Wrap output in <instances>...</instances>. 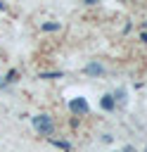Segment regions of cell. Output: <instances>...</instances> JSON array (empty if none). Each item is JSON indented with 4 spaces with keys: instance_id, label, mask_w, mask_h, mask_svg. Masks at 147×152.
I'll use <instances>...</instances> for the list:
<instances>
[{
    "instance_id": "cell-4",
    "label": "cell",
    "mask_w": 147,
    "mask_h": 152,
    "mask_svg": "<svg viewBox=\"0 0 147 152\" xmlns=\"http://www.w3.org/2000/svg\"><path fill=\"white\" fill-rule=\"evenodd\" d=\"M102 109H107V112L114 109V97H111V95H104V97H102Z\"/></svg>"
},
{
    "instance_id": "cell-1",
    "label": "cell",
    "mask_w": 147,
    "mask_h": 152,
    "mask_svg": "<svg viewBox=\"0 0 147 152\" xmlns=\"http://www.w3.org/2000/svg\"><path fill=\"white\" fill-rule=\"evenodd\" d=\"M33 126H36V131H40L43 135H50V133L55 131V124H52V119H50L47 114L36 116V119H33Z\"/></svg>"
},
{
    "instance_id": "cell-5",
    "label": "cell",
    "mask_w": 147,
    "mask_h": 152,
    "mask_svg": "<svg viewBox=\"0 0 147 152\" xmlns=\"http://www.w3.org/2000/svg\"><path fill=\"white\" fill-rule=\"evenodd\" d=\"M111 97H119V104H126V93L123 90H116V95H111Z\"/></svg>"
},
{
    "instance_id": "cell-2",
    "label": "cell",
    "mask_w": 147,
    "mask_h": 152,
    "mask_svg": "<svg viewBox=\"0 0 147 152\" xmlns=\"http://www.w3.org/2000/svg\"><path fill=\"white\" fill-rule=\"evenodd\" d=\"M69 107H71V112H76V114H85L90 107H88V102L83 100V97H76V100H71L69 102Z\"/></svg>"
},
{
    "instance_id": "cell-3",
    "label": "cell",
    "mask_w": 147,
    "mask_h": 152,
    "mask_svg": "<svg viewBox=\"0 0 147 152\" xmlns=\"http://www.w3.org/2000/svg\"><path fill=\"white\" fill-rule=\"evenodd\" d=\"M85 71H88L90 76H102V74H104V66L97 64V62H90V64L85 66Z\"/></svg>"
},
{
    "instance_id": "cell-6",
    "label": "cell",
    "mask_w": 147,
    "mask_h": 152,
    "mask_svg": "<svg viewBox=\"0 0 147 152\" xmlns=\"http://www.w3.org/2000/svg\"><path fill=\"white\" fill-rule=\"evenodd\" d=\"M43 28H45V31H57L59 24H43Z\"/></svg>"
},
{
    "instance_id": "cell-7",
    "label": "cell",
    "mask_w": 147,
    "mask_h": 152,
    "mask_svg": "<svg viewBox=\"0 0 147 152\" xmlns=\"http://www.w3.org/2000/svg\"><path fill=\"white\" fill-rule=\"evenodd\" d=\"M123 152H135V150H133L130 145H126V147H123Z\"/></svg>"
}]
</instances>
